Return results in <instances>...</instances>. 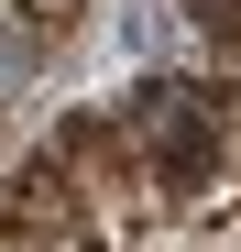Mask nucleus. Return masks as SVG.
I'll list each match as a JSON object with an SVG mask.
<instances>
[{
	"label": "nucleus",
	"mask_w": 241,
	"mask_h": 252,
	"mask_svg": "<svg viewBox=\"0 0 241 252\" xmlns=\"http://www.w3.org/2000/svg\"><path fill=\"white\" fill-rule=\"evenodd\" d=\"M132 143H143V164H153L176 197H197V187L219 176V121H209L197 88H176V77L132 88Z\"/></svg>",
	"instance_id": "1"
},
{
	"label": "nucleus",
	"mask_w": 241,
	"mask_h": 252,
	"mask_svg": "<svg viewBox=\"0 0 241 252\" xmlns=\"http://www.w3.org/2000/svg\"><path fill=\"white\" fill-rule=\"evenodd\" d=\"M176 11H186L197 33H241V0H176Z\"/></svg>",
	"instance_id": "2"
}]
</instances>
